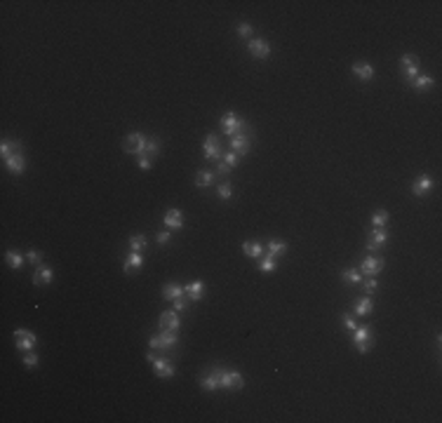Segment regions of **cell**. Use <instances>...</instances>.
<instances>
[{"label":"cell","mask_w":442,"mask_h":423,"mask_svg":"<svg viewBox=\"0 0 442 423\" xmlns=\"http://www.w3.org/2000/svg\"><path fill=\"white\" fill-rule=\"evenodd\" d=\"M341 320H343V327H346L348 332H355V329H358V322H355V317L350 315V313H346Z\"/></svg>","instance_id":"obj_39"},{"label":"cell","mask_w":442,"mask_h":423,"mask_svg":"<svg viewBox=\"0 0 442 423\" xmlns=\"http://www.w3.org/2000/svg\"><path fill=\"white\" fill-rule=\"evenodd\" d=\"M146 360L153 365V369H155V374H158L160 379H172V376H174V365H172V360H167V357H158L155 353H148Z\"/></svg>","instance_id":"obj_4"},{"label":"cell","mask_w":442,"mask_h":423,"mask_svg":"<svg viewBox=\"0 0 442 423\" xmlns=\"http://www.w3.org/2000/svg\"><path fill=\"white\" fill-rule=\"evenodd\" d=\"M341 280L348 282V284H358L362 280V273H358V271H341Z\"/></svg>","instance_id":"obj_34"},{"label":"cell","mask_w":442,"mask_h":423,"mask_svg":"<svg viewBox=\"0 0 442 423\" xmlns=\"http://www.w3.org/2000/svg\"><path fill=\"white\" fill-rule=\"evenodd\" d=\"M433 188V179L431 176H419L417 181L412 183V193L417 195V198H421V195H426V193Z\"/></svg>","instance_id":"obj_22"},{"label":"cell","mask_w":442,"mask_h":423,"mask_svg":"<svg viewBox=\"0 0 442 423\" xmlns=\"http://www.w3.org/2000/svg\"><path fill=\"white\" fill-rule=\"evenodd\" d=\"M160 327H162V329H174V332H179V313H176V310H165V313H162V315H160Z\"/></svg>","instance_id":"obj_17"},{"label":"cell","mask_w":442,"mask_h":423,"mask_svg":"<svg viewBox=\"0 0 442 423\" xmlns=\"http://www.w3.org/2000/svg\"><path fill=\"white\" fill-rule=\"evenodd\" d=\"M417 61L419 59L414 57V54H402L400 59V66H402V73H405V78H407V83L409 80H414L419 75V66H417Z\"/></svg>","instance_id":"obj_9"},{"label":"cell","mask_w":442,"mask_h":423,"mask_svg":"<svg viewBox=\"0 0 442 423\" xmlns=\"http://www.w3.org/2000/svg\"><path fill=\"white\" fill-rule=\"evenodd\" d=\"M150 162H153L150 158H144V155L139 158V167H142V169H150Z\"/></svg>","instance_id":"obj_46"},{"label":"cell","mask_w":442,"mask_h":423,"mask_svg":"<svg viewBox=\"0 0 442 423\" xmlns=\"http://www.w3.org/2000/svg\"><path fill=\"white\" fill-rule=\"evenodd\" d=\"M5 167H7L12 174H21L26 169V160H24V153H17V155H9L7 160H2Z\"/></svg>","instance_id":"obj_20"},{"label":"cell","mask_w":442,"mask_h":423,"mask_svg":"<svg viewBox=\"0 0 442 423\" xmlns=\"http://www.w3.org/2000/svg\"><path fill=\"white\" fill-rule=\"evenodd\" d=\"M245 386L240 372H228V369H221V388L228 390H240Z\"/></svg>","instance_id":"obj_7"},{"label":"cell","mask_w":442,"mask_h":423,"mask_svg":"<svg viewBox=\"0 0 442 423\" xmlns=\"http://www.w3.org/2000/svg\"><path fill=\"white\" fill-rule=\"evenodd\" d=\"M285 252H287V245L280 240H268V254L271 257H283Z\"/></svg>","instance_id":"obj_30"},{"label":"cell","mask_w":442,"mask_h":423,"mask_svg":"<svg viewBox=\"0 0 442 423\" xmlns=\"http://www.w3.org/2000/svg\"><path fill=\"white\" fill-rule=\"evenodd\" d=\"M5 261H7V264L12 266V268H14V271H19V268H21V266H24V259L19 257L17 252H5Z\"/></svg>","instance_id":"obj_33"},{"label":"cell","mask_w":442,"mask_h":423,"mask_svg":"<svg viewBox=\"0 0 442 423\" xmlns=\"http://www.w3.org/2000/svg\"><path fill=\"white\" fill-rule=\"evenodd\" d=\"M242 252L252 259H261L264 257V245H261V242H254V240H247V242H242Z\"/></svg>","instance_id":"obj_23"},{"label":"cell","mask_w":442,"mask_h":423,"mask_svg":"<svg viewBox=\"0 0 442 423\" xmlns=\"http://www.w3.org/2000/svg\"><path fill=\"white\" fill-rule=\"evenodd\" d=\"M238 160H240V155H238V153H233V150H226L224 155H221V162H224L226 167H231V169L238 165Z\"/></svg>","instance_id":"obj_35"},{"label":"cell","mask_w":442,"mask_h":423,"mask_svg":"<svg viewBox=\"0 0 442 423\" xmlns=\"http://www.w3.org/2000/svg\"><path fill=\"white\" fill-rule=\"evenodd\" d=\"M433 78L431 75H417L414 80H409V85L414 87V90H419V92H424V90H428V87H433Z\"/></svg>","instance_id":"obj_27"},{"label":"cell","mask_w":442,"mask_h":423,"mask_svg":"<svg viewBox=\"0 0 442 423\" xmlns=\"http://www.w3.org/2000/svg\"><path fill=\"white\" fill-rule=\"evenodd\" d=\"M167 242H169V231L158 233V245H167Z\"/></svg>","instance_id":"obj_44"},{"label":"cell","mask_w":442,"mask_h":423,"mask_svg":"<svg viewBox=\"0 0 442 423\" xmlns=\"http://www.w3.org/2000/svg\"><path fill=\"white\" fill-rule=\"evenodd\" d=\"M386 240H388V233H386L384 228H374V231H372V235H369L367 249H369V252H376V249L381 247V245H386Z\"/></svg>","instance_id":"obj_21"},{"label":"cell","mask_w":442,"mask_h":423,"mask_svg":"<svg viewBox=\"0 0 442 423\" xmlns=\"http://www.w3.org/2000/svg\"><path fill=\"white\" fill-rule=\"evenodd\" d=\"M144 146H146V137H144L142 132H130L125 139H123V148H125V153H132V155H142Z\"/></svg>","instance_id":"obj_5"},{"label":"cell","mask_w":442,"mask_h":423,"mask_svg":"<svg viewBox=\"0 0 442 423\" xmlns=\"http://www.w3.org/2000/svg\"><path fill=\"white\" fill-rule=\"evenodd\" d=\"M176 343H179V332H174V329H162L158 336H150L148 339V346L153 350L155 348H162V350L176 348Z\"/></svg>","instance_id":"obj_2"},{"label":"cell","mask_w":442,"mask_h":423,"mask_svg":"<svg viewBox=\"0 0 442 423\" xmlns=\"http://www.w3.org/2000/svg\"><path fill=\"white\" fill-rule=\"evenodd\" d=\"M165 226L167 228H172V231L181 228V226H184V212H181V209H167L165 212Z\"/></svg>","instance_id":"obj_18"},{"label":"cell","mask_w":442,"mask_h":423,"mask_svg":"<svg viewBox=\"0 0 442 423\" xmlns=\"http://www.w3.org/2000/svg\"><path fill=\"white\" fill-rule=\"evenodd\" d=\"M54 280V271H52L47 264H40L35 266V273H33V284H50Z\"/></svg>","instance_id":"obj_12"},{"label":"cell","mask_w":442,"mask_h":423,"mask_svg":"<svg viewBox=\"0 0 442 423\" xmlns=\"http://www.w3.org/2000/svg\"><path fill=\"white\" fill-rule=\"evenodd\" d=\"M259 271L261 273H271V271H276V257H261L259 259Z\"/></svg>","instance_id":"obj_31"},{"label":"cell","mask_w":442,"mask_h":423,"mask_svg":"<svg viewBox=\"0 0 442 423\" xmlns=\"http://www.w3.org/2000/svg\"><path fill=\"white\" fill-rule=\"evenodd\" d=\"M186 308H188V301L184 299V294H181V296H176V299H174V310H176V313H184Z\"/></svg>","instance_id":"obj_42"},{"label":"cell","mask_w":442,"mask_h":423,"mask_svg":"<svg viewBox=\"0 0 442 423\" xmlns=\"http://www.w3.org/2000/svg\"><path fill=\"white\" fill-rule=\"evenodd\" d=\"M142 266H144L142 252H130L125 259V264H123V271H125V273H137Z\"/></svg>","instance_id":"obj_15"},{"label":"cell","mask_w":442,"mask_h":423,"mask_svg":"<svg viewBox=\"0 0 442 423\" xmlns=\"http://www.w3.org/2000/svg\"><path fill=\"white\" fill-rule=\"evenodd\" d=\"M388 219H391L388 212H386V209H379V212L372 216V226H374V228H384V226L388 224Z\"/></svg>","instance_id":"obj_32"},{"label":"cell","mask_w":442,"mask_h":423,"mask_svg":"<svg viewBox=\"0 0 442 423\" xmlns=\"http://www.w3.org/2000/svg\"><path fill=\"white\" fill-rule=\"evenodd\" d=\"M184 294L188 296V301H200L205 296V284L200 280L188 282V284H184Z\"/></svg>","instance_id":"obj_16"},{"label":"cell","mask_w":442,"mask_h":423,"mask_svg":"<svg viewBox=\"0 0 442 423\" xmlns=\"http://www.w3.org/2000/svg\"><path fill=\"white\" fill-rule=\"evenodd\" d=\"M17 153H21V143H19V141H9V139L2 141V146H0L2 160H7L9 155H17Z\"/></svg>","instance_id":"obj_24"},{"label":"cell","mask_w":442,"mask_h":423,"mask_svg":"<svg viewBox=\"0 0 442 423\" xmlns=\"http://www.w3.org/2000/svg\"><path fill=\"white\" fill-rule=\"evenodd\" d=\"M238 35H240V38H250L252 35V24L240 21V24H238Z\"/></svg>","instance_id":"obj_40"},{"label":"cell","mask_w":442,"mask_h":423,"mask_svg":"<svg viewBox=\"0 0 442 423\" xmlns=\"http://www.w3.org/2000/svg\"><path fill=\"white\" fill-rule=\"evenodd\" d=\"M160 153V141L155 139V137H150V139H146V146H144V155H146V158H155V155H158Z\"/></svg>","instance_id":"obj_28"},{"label":"cell","mask_w":442,"mask_h":423,"mask_svg":"<svg viewBox=\"0 0 442 423\" xmlns=\"http://www.w3.org/2000/svg\"><path fill=\"white\" fill-rule=\"evenodd\" d=\"M212 181H214V174H212L209 169H200V172L195 174V186H198V188H207Z\"/></svg>","instance_id":"obj_29"},{"label":"cell","mask_w":442,"mask_h":423,"mask_svg":"<svg viewBox=\"0 0 442 423\" xmlns=\"http://www.w3.org/2000/svg\"><path fill=\"white\" fill-rule=\"evenodd\" d=\"M247 50H250L252 57H257V59H268V54H271V45H268L264 38H252L250 42H247Z\"/></svg>","instance_id":"obj_8"},{"label":"cell","mask_w":442,"mask_h":423,"mask_svg":"<svg viewBox=\"0 0 442 423\" xmlns=\"http://www.w3.org/2000/svg\"><path fill=\"white\" fill-rule=\"evenodd\" d=\"M24 365L28 367V369H33V367H38V355H35L33 350H26V355H24Z\"/></svg>","instance_id":"obj_38"},{"label":"cell","mask_w":442,"mask_h":423,"mask_svg":"<svg viewBox=\"0 0 442 423\" xmlns=\"http://www.w3.org/2000/svg\"><path fill=\"white\" fill-rule=\"evenodd\" d=\"M362 275H367V278H374V275L381 273V268H384V259L381 257H367L362 261Z\"/></svg>","instance_id":"obj_10"},{"label":"cell","mask_w":442,"mask_h":423,"mask_svg":"<svg viewBox=\"0 0 442 423\" xmlns=\"http://www.w3.org/2000/svg\"><path fill=\"white\" fill-rule=\"evenodd\" d=\"M217 195H219V200H228L231 195H233V186H231L228 181L221 183V186L217 188Z\"/></svg>","instance_id":"obj_37"},{"label":"cell","mask_w":442,"mask_h":423,"mask_svg":"<svg viewBox=\"0 0 442 423\" xmlns=\"http://www.w3.org/2000/svg\"><path fill=\"white\" fill-rule=\"evenodd\" d=\"M217 172H219V174H228V172H231V167H226L221 160H217Z\"/></svg>","instance_id":"obj_45"},{"label":"cell","mask_w":442,"mask_h":423,"mask_svg":"<svg viewBox=\"0 0 442 423\" xmlns=\"http://www.w3.org/2000/svg\"><path fill=\"white\" fill-rule=\"evenodd\" d=\"M372 310H374L372 296H362V299L353 301V313H355V315H372Z\"/></svg>","instance_id":"obj_19"},{"label":"cell","mask_w":442,"mask_h":423,"mask_svg":"<svg viewBox=\"0 0 442 423\" xmlns=\"http://www.w3.org/2000/svg\"><path fill=\"white\" fill-rule=\"evenodd\" d=\"M353 73L358 75L360 80H372L374 78V66H369V64H353Z\"/></svg>","instance_id":"obj_26"},{"label":"cell","mask_w":442,"mask_h":423,"mask_svg":"<svg viewBox=\"0 0 442 423\" xmlns=\"http://www.w3.org/2000/svg\"><path fill=\"white\" fill-rule=\"evenodd\" d=\"M26 259H28V261H31L33 266H40V264H42V254L38 252V249H31V252L26 254Z\"/></svg>","instance_id":"obj_41"},{"label":"cell","mask_w":442,"mask_h":423,"mask_svg":"<svg viewBox=\"0 0 442 423\" xmlns=\"http://www.w3.org/2000/svg\"><path fill=\"white\" fill-rule=\"evenodd\" d=\"M376 287H379V284H376L374 278H367V280H365V291H367V294H374Z\"/></svg>","instance_id":"obj_43"},{"label":"cell","mask_w":442,"mask_h":423,"mask_svg":"<svg viewBox=\"0 0 442 423\" xmlns=\"http://www.w3.org/2000/svg\"><path fill=\"white\" fill-rule=\"evenodd\" d=\"M221 130H224L226 137H238V134H252L250 132V125L245 123L238 113H233V111H228V113H224L221 116Z\"/></svg>","instance_id":"obj_1"},{"label":"cell","mask_w":442,"mask_h":423,"mask_svg":"<svg viewBox=\"0 0 442 423\" xmlns=\"http://www.w3.org/2000/svg\"><path fill=\"white\" fill-rule=\"evenodd\" d=\"M35 343H38V339H35L33 332H28V329H17L14 332V346L19 350H33Z\"/></svg>","instance_id":"obj_6"},{"label":"cell","mask_w":442,"mask_h":423,"mask_svg":"<svg viewBox=\"0 0 442 423\" xmlns=\"http://www.w3.org/2000/svg\"><path fill=\"white\" fill-rule=\"evenodd\" d=\"M350 334H353V346L358 348V353H367V350H372V346H374V336H372V329H369V327L358 324V329L350 332Z\"/></svg>","instance_id":"obj_3"},{"label":"cell","mask_w":442,"mask_h":423,"mask_svg":"<svg viewBox=\"0 0 442 423\" xmlns=\"http://www.w3.org/2000/svg\"><path fill=\"white\" fill-rule=\"evenodd\" d=\"M144 247H146V238H144V235H132V238H130V249H132V252H142Z\"/></svg>","instance_id":"obj_36"},{"label":"cell","mask_w":442,"mask_h":423,"mask_svg":"<svg viewBox=\"0 0 442 423\" xmlns=\"http://www.w3.org/2000/svg\"><path fill=\"white\" fill-rule=\"evenodd\" d=\"M181 294H184V284L169 282V284H165V287H162V299H167V301H174L176 296H181Z\"/></svg>","instance_id":"obj_25"},{"label":"cell","mask_w":442,"mask_h":423,"mask_svg":"<svg viewBox=\"0 0 442 423\" xmlns=\"http://www.w3.org/2000/svg\"><path fill=\"white\" fill-rule=\"evenodd\" d=\"M202 153H205V158L207 160H217L221 155V148H219V139L214 134H207V139H205V146H202Z\"/></svg>","instance_id":"obj_13"},{"label":"cell","mask_w":442,"mask_h":423,"mask_svg":"<svg viewBox=\"0 0 442 423\" xmlns=\"http://www.w3.org/2000/svg\"><path fill=\"white\" fill-rule=\"evenodd\" d=\"M200 386H202L205 390H217V388H221V369H219V367H214V369H212L207 376H202V379H200Z\"/></svg>","instance_id":"obj_14"},{"label":"cell","mask_w":442,"mask_h":423,"mask_svg":"<svg viewBox=\"0 0 442 423\" xmlns=\"http://www.w3.org/2000/svg\"><path fill=\"white\" fill-rule=\"evenodd\" d=\"M250 137L252 134H238V137H233V139H231V150L238 153V155H247V150H250V146H252Z\"/></svg>","instance_id":"obj_11"}]
</instances>
